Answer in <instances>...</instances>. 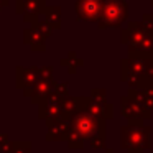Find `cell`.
<instances>
[{
	"instance_id": "1",
	"label": "cell",
	"mask_w": 153,
	"mask_h": 153,
	"mask_svg": "<svg viewBox=\"0 0 153 153\" xmlns=\"http://www.w3.org/2000/svg\"><path fill=\"white\" fill-rule=\"evenodd\" d=\"M69 122H71V130L76 132L84 140L92 138L94 135H104V119H99L97 115L91 114L86 109L71 115Z\"/></svg>"
},
{
	"instance_id": "2",
	"label": "cell",
	"mask_w": 153,
	"mask_h": 153,
	"mask_svg": "<svg viewBox=\"0 0 153 153\" xmlns=\"http://www.w3.org/2000/svg\"><path fill=\"white\" fill-rule=\"evenodd\" d=\"M120 142L128 153H143V150L150 146V128L142 127V123H137L135 127V123L130 122L122 128Z\"/></svg>"
},
{
	"instance_id": "3",
	"label": "cell",
	"mask_w": 153,
	"mask_h": 153,
	"mask_svg": "<svg viewBox=\"0 0 153 153\" xmlns=\"http://www.w3.org/2000/svg\"><path fill=\"white\" fill-rule=\"evenodd\" d=\"M127 18V5L123 0H104L100 18L97 20L100 28L119 27Z\"/></svg>"
},
{
	"instance_id": "4",
	"label": "cell",
	"mask_w": 153,
	"mask_h": 153,
	"mask_svg": "<svg viewBox=\"0 0 153 153\" xmlns=\"http://www.w3.org/2000/svg\"><path fill=\"white\" fill-rule=\"evenodd\" d=\"M46 0H15V13L22 15L23 22L31 23L41 17V12L46 7Z\"/></svg>"
},
{
	"instance_id": "5",
	"label": "cell",
	"mask_w": 153,
	"mask_h": 153,
	"mask_svg": "<svg viewBox=\"0 0 153 153\" xmlns=\"http://www.w3.org/2000/svg\"><path fill=\"white\" fill-rule=\"evenodd\" d=\"M40 79V68L36 66H18L17 68V89L23 91V94L28 97L31 87Z\"/></svg>"
},
{
	"instance_id": "6",
	"label": "cell",
	"mask_w": 153,
	"mask_h": 153,
	"mask_svg": "<svg viewBox=\"0 0 153 153\" xmlns=\"http://www.w3.org/2000/svg\"><path fill=\"white\" fill-rule=\"evenodd\" d=\"M104 0H76V13L79 20L97 22L100 18Z\"/></svg>"
},
{
	"instance_id": "7",
	"label": "cell",
	"mask_w": 153,
	"mask_h": 153,
	"mask_svg": "<svg viewBox=\"0 0 153 153\" xmlns=\"http://www.w3.org/2000/svg\"><path fill=\"white\" fill-rule=\"evenodd\" d=\"M46 127H48V133H46L48 142H61V140H66L68 135H69L71 122L66 117H59L56 120L46 122Z\"/></svg>"
},
{
	"instance_id": "8",
	"label": "cell",
	"mask_w": 153,
	"mask_h": 153,
	"mask_svg": "<svg viewBox=\"0 0 153 153\" xmlns=\"http://www.w3.org/2000/svg\"><path fill=\"white\" fill-rule=\"evenodd\" d=\"M54 79L53 77H41L35 82V86L31 87L30 94H28V97H30L31 104H35V105H38V104L41 102V100H45L48 96H50L51 92H53L54 89Z\"/></svg>"
},
{
	"instance_id": "9",
	"label": "cell",
	"mask_w": 153,
	"mask_h": 153,
	"mask_svg": "<svg viewBox=\"0 0 153 153\" xmlns=\"http://www.w3.org/2000/svg\"><path fill=\"white\" fill-rule=\"evenodd\" d=\"M46 38H48L46 35L38 27H35L33 23H31L30 28H27L23 31V41L31 48V51H36V53H43L46 50V45H45Z\"/></svg>"
},
{
	"instance_id": "10",
	"label": "cell",
	"mask_w": 153,
	"mask_h": 153,
	"mask_svg": "<svg viewBox=\"0 0 153 153\" xmlns=\"http://www.w3.org/2000/svg\"><path fill=\"white\" fill-rule=\"evenodd\" d=\"M41 18L50 23L54 30L61 27V8L59 7H45L41 12Z\"/></svg>"
},
{
	"instance_id": "11",
	"label": "cell",
	"mask_w": 153,
	"mask_h": 153,
	"mask_svg": "<svg viewBox=\"0 0 153 153\" xmlns=\"http://www.w3.org/2000/svg\"><path fill=\"white\" fill-rule=\"evenodd\" d=\"M61 66H64L69 73L74 74L77 71V68L82 66V59H79L76 53H69L64 59H61Z\"/></svg>"
},
{
	"instance_id": "12",
	"label": "cell",
	"mask_w": 153,
	"mask_h": 153,
	"mask_svg": "<svg viewBox=\"0 0 153 153\" xmlns=\"http://www.w3.org/2000/svg\"><path fill=\"white\" fill-rule=\"evenodd\" d=\"M10 153H31V143L28 140H15V142H10Z\"/></svg>"
},
{
	"instance_id": "13",
	"label": "cell",
	"mask_w": 153,
	"mask_h": 153,
	"mask_svg": "<svg viewBox=\"0 0 153 153\" xmlns=\"http://www.w3.org/2000/svg\"><path fill=\"white\" fill-rule=\"evenodd\" d=\"M138 50H142L143 53L148 54V56L153 53V35L150 33V31L145 35V38H143V41H142V45H140Z\"/></svg>"
},
{
	"instance_id": "14",
	"label": "cell",
	"mask_w": 153,
	"mask_h": 153,
	"mask_svg": "<svg viewBox=\"0 0 153 153\" xmlns=\"http://www.w3.org/2000/svg\"><path fill=\"white\" fill-rule=\"evenodd\" d=\"M53 91L58 94V96L63 97V99H64V97H68V84H64V82H56Z\"/></svg>"
},
{
	"instance_id": "15",
	"label": "cell",
	"mask_w": 153,
	"mask_h": 153,
	"mask_svg": "<svg viewBox=\"0 0 153 153\" xmlns=\"http://www.w3.org/2000/svg\"><path fill=\"white\" fill-rule=\"evenodd\" d=\"M89 143L94 148H104V135H94L92 138H89Z\"/></svg>"
},
{
	"instance_id": "16",
	"label": "cell",
	"mask_w": 153,
	"mask_h": 153,
	"mask_svg": "<svg viewBox=\"0 0 153 153\" xmlns=\"http://www.w3.org/2000/svg\"><path fill=\"white\" fill-rule=\"evenodd\" d=\"M40 76L41 77H53V68L51 66L40 68Z\"/></svg>"
},
{
	"instance_id": "17",
	"label": "cell",
	"mask_w": 153,
	"mask_h": 153,
	"mask_svg": "<svg viewBox=\"0 0 153 153\" xmlns=\"http://www.w3.org/2000/svg\"><path fill=\"white\" fill-rule=\"evenodd\" d=\"M104 94H105L104 91H96V89H94V91H92V99L97 100V102H104V100H105Z\"/></svg>"
},
{
	"instance_id": "18",
	"label": "cell",
	"mask_w": 153,
	"mask_h": 153,
	"mask_svg": "<svg viewBox=\"0 0 153 153\" xmlns=\"http://www.w3.org/2000/svg\"><path fill=\"white\" fill-rule=\"evenodd\" d=\"M143 23H145V27L148 28V30L153 31V15H145V18H143Z\"/></svg>"
},
{
	"instance_id": "19",
	"label": "cell",
	"mask_w": 153,
	"mask_h": 153,
	"mask_svg": "<svg viewBox=\"0 0 153 153\" xmlns=\"http://www.w3.org/2000/svg\"><path fill=\"white\" fill-rule=\"evenodd\" d=\"M8 142H10V140H8V135H7V133H0V148H2L4 145H7Z\"/></svg>"
},
{
	"instance_id": "20",
	"label": "cell",
	"mask_w": 153,
	"mask_h": 153,
	"mask_svg": "<svg viewBox=\"0 0 153 153\" xmlns=\"http://www.w3.org/2000/svg\"><path fill=\"white\" fill-rule=\"evenodd\" d=\"M8 5V0H0V12H2V8L7 7Z\"/></svg>"
}]
</instances>
